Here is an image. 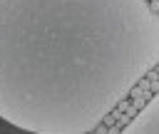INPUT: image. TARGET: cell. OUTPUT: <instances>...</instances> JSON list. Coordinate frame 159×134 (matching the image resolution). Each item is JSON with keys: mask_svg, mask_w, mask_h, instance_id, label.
Here are the masks:
<instances>
[{"mask_svg": "<svg viewBox=\"0 0 159 134\" xmlns=\"http://www.w3.org/2000/svg\"><path fill=\"white\" fill-rule=\"evenodd\" d=\"M159 65L149 0H0V119L89 134Z\"/></svg>", "mask_w": 159, "mask_h": 134, "instance_id": "6da1fadb", "label": "cell"}, {"mask_svg": "<svg viewBox=\"0 0 159 134\" xmlns=\"http://www.w3.org/2000/svg\"><path fill=\"white\" fill-rule=\"evenodd\" d=\"M119 134H159V92L149 97V102L124 124Z\"/></svg>", "mask_w": 159, "mask_h": 134, "instance_id": "7a4b0ae2", "label": "cell"}, {"mask_svg": "<svg viewBox=\"0 0 159 134\" xmlns=\"http://www.w3.org/2000/svg\"><path fill=\"white\" fill-rule=\"evenodd\" d=\"M0 134H37V132H27V129H20V127H12L7 122L0 119Z\"/></svg>", "mask_w": 159, "mask_h": 134, "instance_id": "3957f363", "label": "cell"}]
</instances>
